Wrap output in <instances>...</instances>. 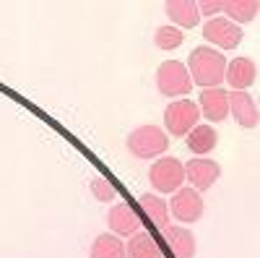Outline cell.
Returning <instances> with one entry per match:
<instances>
[{"instance_id":"obj_1","label":"cell","mask_w":260,"mask_h":258,"mask_svg":"<svg viewBox=\"0 0 260 258\" xmlns=\"http://www.w3.org/2000/svg\"><path fill=\"white\" fill-rule=\"evenodd\" d=\"M185 68L190 73L192 86H201V89H216V86H221V81H224L226 58L219 50L203 45V47H195L190 52Z\"/></svg>"},{"instance_id":"obj_2","label":"cell","mask_w":260,"mask_h":258,"mask_svg":"<svg viewBox=\"0 0 260 258\" xmlns=\"http://www.w3.org/2000/svg\"><path fill=\"white\" fill-rule=\"evenodd\" d=\"M127 152L133 154L136 159L151 162L164 157V152L169 149V136L164 133V128L159 125H138L127 133Z\"/></svg>"},{"instance_id":"obj_3","label":"cell","mask_w":260,"mask_h":258,"mask_svg":"<svg viewBox=\"0 0 260 258\" xmlns=\"http://www.w3.org/2000/svg\"><path fill=\"white\" fill-rule=\"evenodd\" d=\"M198 123H201L198 102H192V99H172L167 104V110H164V133L167 136L185 138Z\"/></svg>"},{"instance_id":"obj_4","label":"cell","mask_w":260,"mask_h":258,"mask_svg":"<svg viewBox=\"0 0 260 258\" xmlns=\"http://www.w3.org/2000/svg\"><path fill=\"white\" fill-rule=\"evenodd\" d=\"M148 183L156 190V196H161V193H177L185 183V164L177 157H159L148 167Z\"/></svg>"},{"instance_id":"obj_5","label":"cell","mask_w":260,"mask_h":258,"mask_svg":"<svg viewBox=\"0 0 260 258\" xmlns=\"http://www.w3.org/2000/svg\"><path fill=\"white\" fill-rule=\"evenodd\" d=\"M156 89L159 94L169 97V99H180L185 94L192 92V81L190 73L185 68V63L180 60H164L156 68Z\"/></svg>"},{"instance_id":"obj_6","label":"cell","mask_w":260,"mask_h":258,"mask_svg":"<svg viewBox=\"0 0 260 258\" xmlns=\"http://www.w3.org/2000/svg\"><path fill=\"white\" fill-rule=\"evenodd\" d=\"M203 37L208 42V47L224 52V50H237L240 47V42H242L245 34H242V26L232 24V21L224 18V16H216V18H208L203 24Z\"/></svg>"},{"instance_id":"obj_7","label":"cell","mask_w":260,"mask_h":258,"mask_svg":"<svg viewBox=\"0 0 260 258\" xmlns=\"http://www.w3.org/2000/svg\"><path fill=\"white\" fill-rule=\"evenodd\" d=\"M167 206H169V217H175L180 224L198 222L203 217V211H206L203 196H201L198 190H192L190 185L187 188L182 185L177 193H172V198L167 201Z\"/></svg>"},{"instance_id":"obj_8","label":"cell","mask_w":260,"mask_h":258,"mask_svg":"<svg viewBox=\"0 0 260 258\" xmlns=\"http://www.w3.org/2000/svg\"><path fill=\"white\" fill-rule=\"evenodd\" d=\"M221 178V164L216 159H208V157H192L187 164H185V183H190L192 190H208L213 188V183Z\"/></svg>"},{"instance_id":"obj_9","label":"cell","mask_w":260,"mask_h":258,"mask_svg":"<svg viewBox=\"0 0 260 258\" xmlns=\"http://www.w3.org/2000/svg\"><path fill=\"white\" fill-rule=\"evenodd\" d=\"M107 224H110V232L115 235V238H130V235H136L141 230V219L133 206H127L125 201H117L110 214H107Z\"/></svg>"},{"instance_id":"obj_10","label":"cell","mask_w":260,"mask_h":258,"mask_svg":"<svg viewBox=\"0 0 260 258\" xmlns=\"http://www.w3.org/2000/svg\"><path fill=\"white\" fill-rule=\"evenodd\" d=\"M198 110L211 123H224L229 118V92H224L221 86H216V89H203L201 92V102H198Z\"/></svg>"},{"instance_id":"obj_11","label":"cell","mask_w":260,"mask_h":258,"mask_svg":"<svg viewBox=\"0 0 260 258\" xmlns=\"http://www.w3.org/2000/svg\"><path fill=\"white\" fill-rule=\"evenodd\" d=\"M164 13L169 18V26L175 29H195L198 26V6L192 3V0H167L164 3Z\"/></svg>"},{"instance_id":"obj_12","label":"cell","mask_w":260,"mask_h":258,"mask_svg":"<svg viewBox=\"0 0 260 258\" xmlns=\"http://www.w3.org/2000/svg\"><path fill=\"white\" fill-rule=\"evenodd\" d=\"M164 243L169 245V253L175 258H195V235L182 224H167L161 230Z\"/></svg>"},{"instance_id":"obj_13","label":"cell","mask_w":260,"mask_h":258,"mask_svg":"<svg viewBox=\"0 0 260 258\" xmlns=\"http://www.w3.org/2000/svg\"><path fill=\"white\" fill-rule=\"evenodd\" d=\"M224 81L232 86V92H247L255 83V63L250 58H234L226 60Z\"/></svg>"},{"instance_id":"obj_14","label":"cell","mask_w":260,"mask_h":258,"mask_svg":"<svg viewBox=\"0 0 260 258\" xmlns=\"http://www.w3.org/2000/svg\"><path fill=\"white\" fill-rule=\"evenodd\" d=\"M185 144L187 149L195 154V157H206L211 154L216 146H219V133H216V128L208 125V123H198L192 128V131L185 136Z\"/></svg>"},{"instance_id":"obj_15","label":"cell","mask_w":260,"mask_h":258,"mask_svg":"<svg viewBox=\"0 0 260 258\" xmlns=\"http://www.w3.org/2000/svg\"><path fill=\"white\" fill-rule=\"evenodd\" d=\"M229 115L242 128L257 125V107L247 92H229Z\"/></svg>"},{"instance_id":"obj_16","label":"cell","mask_w":260,"mask_h":258,"mask_svg":"<svg viewBox=\"0 0 260 258\" xmlns=\"http://www.w3.org/2000/svg\"><path fill=\"white\" fill-rule=\"evenodd\" d=\"M125 258H164V253L148 230H138L125 243Z\"/></svg>"},{"instance_id":"obj_17","label":"cell","mask_w":260,"mask_h":258,"mask_svg":"<svg viewBox=\"0 0 260 258\" xmlns=\"http://www.w3.org/2000/svg\"><path fill=\"white\" fill-rule=\"evenodd\" d=\"M257 8H260L257 0H221V13H224V18H229L232 24H237V26L255 21Z\"/></svg>"},{"instance_id":"obj_18","label":"cell","mask_w":260,"mask_h":258,"mask_svg":"<svg viewBox=\"0 0 260 258\" xmlns=\"http://www.w3.org/2000/svg\"><path fill=\"white\" fill-rule=\"evenodd\" d=\"M138 204H141V211L159 230H164L169 224V206H167V201L161 196H156V193H143V196L138 198Z\"/></svg>"},{"instance_id":"obj_19","label":"cell","mask_w":260,"mask_h":258,"mask_svg":"<svg viewBox=\"0 0 260 258\" xmlns=\"http://www.w3.org/2000/svg\"><path fill=\"white\" fill-rule=\"evenodd\" d=\"M89 258H125V243L112 232L96 235V240L89 248Z\"/></svg>"},{"instance_id":"obj_20","label":"cell","mask_w":260,"mask_h":258,"mask_svg":"<svg viewBox=\"0 0 260 258\" xmlns=\"http://www.w3.org/2000/svg\"><path fill=\"white\" fill-rule=\"evenodd\" d=\"M185 42V34L180 32V29H175V26H159L156 29V34H154V45L159 47V50H164V52H172V50H177L180 45Z\"/></svg>"},{"instance_id":"obj_21","label":"cell","mask_w":260,"mask_h":258,"mask_svg":"<svg viewBox=\"0 0 260 258\" xmlns=\"http://www.w3.org/2000/svg\"><path fill=\"white\" fill-rule=\"evenodd\" d=\"M91 196H94L96 201H102V204H110V201H115L117 190H115V185L107 180V178L96 175V178L91 180Z\"/></svg>"},{"instance_id":"obj_22","label":"cell","mask_w":260,"mask_h":258,"mask_svg":"<svg viewBox=\"0 0 260 258\" xmlns=\"http://www.w3.org/2000/svg\"><path fill=\"white\" fill-rule=\"evenodd\" d=\"M195 6H198V16H221V0H198Z\"/></svg>"}]
</instances>
